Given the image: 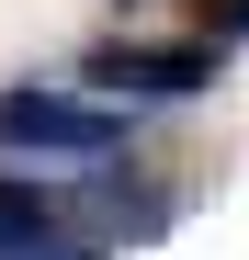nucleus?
I'll return each instance as SVG.
<instances>
[{
  "label": "nucleus",
  "mask_w": 249,
  "mask_h": 260,
  "mask_svg": "<svg viewBox=\"0 0 249 260\" xmlns=\"http://www.w3.org/2000/svg\"><path fill=\"white\" fill-rule=\"evenodd\" d=\"M79 79H91L113 113L124 102H204L227 79V57L204 46V34H170V46H159V34H102V46H79Z\"/></svg>",
  "instance_id": "nucleus-1"
},
{
  "label": "nucleus",
  "mask_w": 249,
  "mask_h": 260,
  "mask_svg": "<svg viewBox=\"0 0 249 260\" xmlns=\"http://www.w3.org/2000/svg\"><path fill=\"white\" fill-rule=\"evenodd\" d=\"M0 147H23V158H124L136 124L113 102H68L46 79H12V91H0Z\"/></svg>",
  "instance_id": "nucleus-2"
},
{
  "label": "nucleus",
  "mask_w": 249,
  "mask_h": 260,
  "mask_svg": "<svg viewBox=\"0 0 249 260\" xmlns=\"http://www.w3.org/2000/svg\"><path fill=\"white\" fill-rule=\"evenodd\" d=\"M170 226H181V181H159V170H113V181H102V215H91L79 238L113 249V238H170Z\"/></svg>",
  "instance_id": "nucleus-3"
},
{
  "label": "nucleus",
  "mask_w": 249,
  "mask_h": 260,
  "mask_svg": "<svg viewBox=\"0 0 249 260\" xmlns=\"http://www.w3.org/2000/svg\"><path fill=\"white\" fill-rule=\"evenodd\" d=\"M46 238H68L57 181H23V170H0V260H34Z\"/></svg>",
  "instance_id": "nucleus-4"
},
{
  "label": "nucleus",
  "mask_w": 249,
  "mask_h": 260,
  "mask_svg": "<svg viewBox=\"0 0 249 260\" xmlns=\"http://www.w3.org/2000/svg\"><path fill=\"white\" fill-rule=\"evenodd\" d=\"M193 34H204V46H249V0H193Z\"/></svg>",
  "instance_id": "nucleus-5"
},
{
  "label": "nucleus",
  "mask_w": 249,
  "mask_h": 260,
  "mask_svg": "<svg viewBox=\"0 0 249 260\" xmlns=\"http://www.w3.org/2000/svg\"><path fill=\"white\" fill-rule=\"evenodd\" d=\"M34 260H102L91 238H46V249H34Z\"/></svg>",
  "instance_id": "nucleus-6"
}]
</instances>
